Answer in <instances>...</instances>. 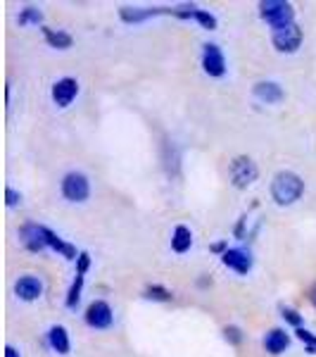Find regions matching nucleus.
Segmentation results:
<instances>
[{
  "label": "nucleus",
  "mask_w": 316,
  "mask_h": 357,
  "mask_svg": "<svg viewBox=\"0 0 316 357\" xmlns=\"http://www.w3.org/2000/svg\"><path fill=\"white\" fill-rule=\"evenodd\" d=\"M304 193V181L300 174L295 172H278L271 178V198L276 200V205H292L302 198Z\"/></svg>",
  "instance_id": "1"
},
{
  "label": "nucleus",
  "mask_w": 316,
  "mask_h": 357,
  "mask_svg": "<svg viewBox=\"0 0 316 357\" xmlns=\"http://www.w3.org/2000/svg\"><path fill=\"white\" fill-rule=\"evenodd\" d=\"M260 17L274 31H283V29L295 24V10L285 0H262Z\"/></svg>",
  "instance_id": "2"
},
{
  "label": "nucleus",
  "mask_w": 316,
  "mask_h": 357,
  "mask_svg": "<svg viewBox=\"0 0 316 357\" xmlns=\"http://www.w3.org/2000/svg\"><path fill=\"white\" fill-rule=\"evenodd\" d=\"M228 176H231V183L235 188H248L257 181L260 169H257V165L252 158H248V155H238V158H233V162L228 165Z\"/></svg>",
  "instance_id": "3"
},
{
  "label": "nucleus",
  "mask_w": 316,
  "mask_h": 357,
  "mask_svg": "<svg viewBox=\"0 0 316 357\" xmlns=\"http://www.w3.org/2000/svg\"><path fill=\"white\" fill-rule=\"evenodd\" d=\"M60 191L69 203H84V200H88V195H90V181H88V176L81 174V172H69V174L62 176Z\"/></svg>",
  "instance_id": "4"
},
{
  "label": "nucleus",
  "mask_w": 316,
  "mask_h": 357,
  "mask_svg": "<svg viewBox=\"0 0 316 357\" xmlns=\"http://www.w3.org/2000/svg\"><path fill=\"white\" fill-rule=\"evenodd\" d=\"M203 69L214 79H219L226 74V57H223L221 48L216 43L203 45Z\"/></svg>",
  "instance_id": "5"
},
{
  "label": "nucleus",
  "mask_w": 316,
  "mask_h": 357,
  "mask_svg": "<svg viewBox=\"0 0 316 357\" xmlns=\"http://www.w3.org/2000/svg\"><path fill=\"white\" fill-rule=\"evenodd\" d=\"M114 321V312L112 307L105 301H93L86 310V324L90 329H110Z\"/></svg>",
  "instance_id": "6"
},
{
  "label": "nucleus",
  "mask_w": 316,
  "mask_h": 357,
  "mask_svg": "<svg viewBox=\"0 0 316 357\" xmlns=\"http://www.w3.org/2000/svg\"><path fill=\"white\" fill-rule=\"evenodd\" d=\"M302 38H304L302 29L297 24H292L288 29H283V31H274L271 43L278 53H295V50L302 45Z\"/></svg>",
  "instance_id": "7"
},
{
  "label": "nucleus",
  "mask_w": 316,
  "mask_h": 357,
  "mask_svg": "<svg viewBox=\"0 0 316 357\" xmlns=\"http://www.w3.org/2000/svg\"><path fill=\"white\" fill-rule=\"evenodd\" d=\"M50 96H53V102L57 107H69L74 102V98L79 96V82H77V79H72V77L57 79V82L53 84Z\"/></svg>",
  "instance_id": "8"
},
{
  "label": "nucleus",
  "mask_w": 316,
  "mask_h": 357,
  "mask_svg": "<svg viewBox=\"0 0 316 357\" xmlns=\"http://www.w3.org/2000/svg\"><path fill=\"white\" fill-rule=\"evenodd\" d=\"M15 293H17V298H19V301L33 303V301H38V298L43 296V284H41V279H38V276L24 274V276H19V279L15 281Z\"/></svg>",
  "instance_id": "9"
},
{
  "label": "nucleus",
  "mask_w": 316,
  "mask_h": 357,
  "mask_svg": "<svg viewBox=\"0 0 316 357\" xmlns=\"http://www.w3.org/2000/svg\"><path fill=\"white\" fill-rule=\"evenodd\" d=\"M41 227H43V224H33V222L22 224L19 241H22V245H24L29 252H41V250H45V248H48V245H45V238H43Z\"/></svg>",
  "instance_id": "10"
},
{
  "label": "nucleus",
  "mask_w": 316,
  "mask_h": 357,
  "mask_svg": "<svg viewBox=\"0 0 316 357\" xmlns=\"http://www.w3.org/2000/svg\"><path fill=\"white\" fill-rule=\"evenodd\" d=\"M157 15H171L174 17V8H122L119 10V17L126 24H141V22L150 20V17Z\"/></svg>",
  "instance_id": "11"
},
{
  "label": "nucleus",
  "mask_w": 316,
  "mask_h": 357,
  "mask_svg": "<svg viewBox=\"0 0 316 357\" xmlns=\"http://www.w3.org/2000/svg\"><path fill=\"white\" fill-rule=\"evenodd\" d=\"M223 267L233 269L235 274H248L252 269V257L245 250H238V248H231L221 255Z\"/></svg>",
  "instance_id": "12"
},
{
  "label": "nucleus",
  "mask_w": 316,
  "mask_h": 357,
  "mask_svg": "<svg viewBox=\"0 0 316 357\" xmlns=\"http://www.w3.org/2000/svg\"><path fill=\"white\" fill-rule=\"evenodd\" d=\"M252 93H255L257 100L267 102V105H276V102H281L285 98L281 84H276V82H257L252 86Z\"/></svg>",
  "instance_id": "13"
},
{
  "label": "nucleus",
  "mask_w": 316,
  "mask_h": 357,
  "mask_svg": "<svg viewBox=\"0 0 316 357\" xmlns=\"http://www.w3.org/2000/svg\"><path fill=\"white\" fill-rule=\"evenodd\" d=\"M41 231H43V238H45V245L48 248H53L55 252H60L62 257H67V260H77L81 252H77V248H74L72 243H67V241H62L60 236H57L53 229H48V227H41Z\"/></svg>",
  "instance_id": "14"
},
{
  "label": "nucleus",
  "mask_w": 316,
  "mask_h": 357,
  "mask_svg": "<svg viewBox=\"0 0 316 357\" xmlns=\"http://www.w3.org/2000/svg\"><path fill=\"white\" fill-rule=\"evenodd\" d=\"M288 345H290V336L285 329H271L267 336H264V348H267V353H271V355L285 353Z\"/></svg>",
  "instance_id": "15"
},
{
  "label": "nucleus",
  "mask_w": 316,
  "mask_h": 357,
  "mask_svg": "<svg viewBox=\"0 0 316 357\" xmlns=\"http://www.w3.org/2000/svg\"><path fill=\"white\" fill-rule=\"evenodd\" d=\"M191 245H193V231L186 224H179V227L174 229V234H171V250L183 255V252L191 250Z\"/></svg>",
  "instance_id": "16"
},
{
  "label": "nucleus",
  "mask_w": 316,
  "mask_h": 357,
  "mask_svg": "<svg viewBox=\"0 0 316 357\" xmlns=\"http://www.w3.org/2000/svg\"><path fill=\"white\" fill-rule=\"evenodd\" d=\"M48 343H50V348H53L55 353H60V355H67L69 348H72V343H69V333H67L65 326H60V324L50 326Z\"/></svg>",
  "instance_id": "17"
},
{
  "label": "nucleus",
  "mask_w": 316,
  "mask_h": 357,
  "mask_svg": "<svg viewBox=\"0 0 316 357\" xmlns=\"http://www.w3.org/2000/svg\"><path fill=\"white\" fill-rule=\"evenodd\" d=\"M43 38L50 48H57V50H67L72 48L74 38L69 36L67 31H60V29H50V26H43Z\"/></svg>",
  "instance_id": "18"
},
{
  "label": "nucleus",
  "mask_w": 316,
  "mask_h": 357,
  "mask_svg": "<svg viewBox=\"0 0 316 357\" xmlns=\"http://www.w3.org/2000/svg\"><path fill=\"white\" fill-rule=\"evenodd\" d=\"M17 22H19V26H29V24H36L38 26L43 22V13L38 8H33V5H29V8H24L19 13Z\"/></svg>",
  "instance_id": "19"
},
{
  "label": "nucleus",
  "mask_w": 316,
  "mask_h": 357,
  "mask_svg": "<svg viewBox=\"0 0 316 357\" xmlns=\"http://www.w3.org/2000/svg\"><path fill=\"white\" fill-rule=\"evenodd\" d=\"M143 296H145L148 301H155V303H169L171 298H174V296H171V291H169V289H164V286H157V284L145 286Z\"/></svg>",
  "instance_id": "20"
},
{
  "label": "nucleus",
  "mask_w": 316,
  "mask_h": 357,
  "mask_svg": "<svg viewBox=\"0 0 316 357\" xmlns=\"http://www.w3.org/2000/svg\"><path fill=\"white\" fill-rule=\"evenodd\" d=\"M81 291H84V274H77L74 284L69 286V293H67V307H77L79 301H81Z\"/></svg>",
  "instance_id": "21"
},
{
  "label": "nucleus",
  "mask_w": 316,
  "mask_h": 357,
  "mask_svg": "<svg viewBox=\"0 0 316 357\" xmlns=\"http://www.w3.org/2000/svg\"><path fill=\"white\" fill-rule=\"evenodd\" d=\"M195 22H198L200 26L207 29V31H212V29H216V17L212 13H207V10H195Z\"/></svg>",
  "instance_id": "22"
},
{
  "label": "nucleus",
  "mask_w": 316,
  "mask_h": 357,
  "mask_svg": "<svg viewBox=\"0 0 316 357\" xmlns=\"http://www.w3.org/2000/svg\"><path fill=\"white\" fill-rule=\"evenodd\" d=\"M297 338H300V341L307 345V353H316V336L312 331H307V329H297Z\"/></svg>",
  "instance_id": "23"
},
{
  "label": "nucleus",
  "mask_w": 316,
  "mask_h": 357,
  "mask_svg": "<svg viewBox=\"0 0 316 357\" xmlns=\"http://www.w3.org/2000/svg\"><path fill=\"white\" fill-rule=\"evenodd\" d=\"M281 314H283V319L288 321V324L297 326V329H302V314L295 312L292 307H281Z\"/></svg>",
  "instance_id": "24"
},
{
  "label": "nucleus",
  "mask_w": 316,
  "mask_h": 357,
  "mask_svg": "<svg viewBox=\"0 0 316 357\" xmlns=\"http://www.w3.org/2000/svg\"><path fill=\"white\" fill-rule=\"evenodd\" d=\"M223 336H226V341L233 343V345L243 343V329H240V326H235V324L226 326V329H223Z\"/></svg>",
  "instance_id": "25"
},
{
  "label": "nucleus",
  "mask_w": 316,
  "mask_h": 357,
  "mask_svg": "<svg viewBox=\"0 0 316 357\" xmlns=\"http://www.w3.org/2000/svg\"><path fill=\"white\" fill-rule=\"evenodd\" d=\"M5 203H8V207H17L22 203V193L15 191L13 186H8L5 188Z\"/></svg>",
  "instance_id": "26"
},
{
  "label": "nucleus",
  "mask_w": 316,
  "mask_h": 357,
  "mask_svg": "<svg viewBox=\"0 0 316 357\" xmlns=\"http://www.w3.org/2000/svg\"><path fill=\"white\" fill-rule=\"evenodd\" d=\"M88 269H90V255H88V252H81V255L77 257V274L86 276Z\"/></svg>",
  "instance_id": "27"
},
{
  "label": "nucleus",
  "mask_w": 316,
  "mask_h": 357,
  "mask_svg": "<svg viewBox=\"0 0 316 357\" xmlns=\"http://www.w3.org/2000/svg\"><path fill=\"white\" fill-rule=\"evenodd\" d=\"M5 357H19V353H17L13 345H8V348H5Z\"/></svg>",
  "instance_id": "28"
},
{
  "label": "nucleus",
  "mask_w": 316,
  "mask_h": 357,
  "mask_svg": "<svg viewBox=\"0 0 316 357\" xmlns=\"http://www.w3.org/2000/svg\"><path fill=\"white\" fill-rule=\"evenodd\" d=\"M309 303H312L314 307H316V284L312 286V291H309Z\"/></svg>",
  "instance_id": "29"
},
{
  "label": "nucleus",
  "mask_w": 316,
  "mask_h": 357,
  "mask_svg": "<svg viewBox=\"0 0 316 357\" xmlns=\"http://www.w3.org/2000/svg\"><path fill=\"white\" fill-rule=\"evenodd\" d=\"M223 248H226V243H214V245H212V250L221 252V250H223ZM223 252H226V250H223Z\"/></svg>",
  "instance_id": "30"
}]
</instances>
